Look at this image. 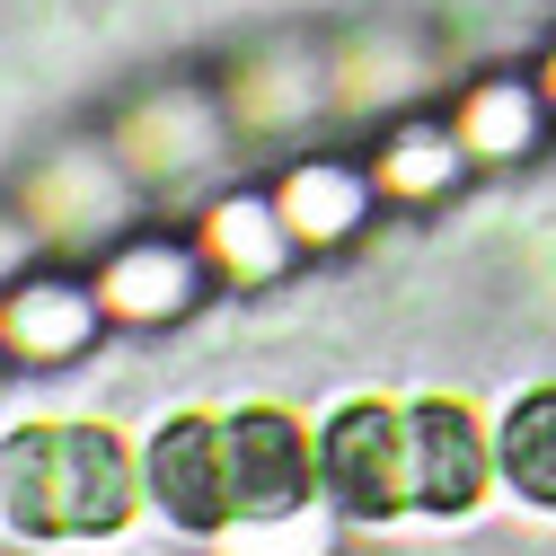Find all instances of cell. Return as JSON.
Here are the masks:
<instances>
[{
  "instance_id": "cell-1",
  "label": "cell",
  "mask_w": 556,
  "mask_h": 556,
  "mask_svg": "<svg viewBox=\"0 0 556 556\" xmlns=\"http://www.w3.org/2000/svg\"><path fill=\"white\" fill-rule=\"evenodd\" d=\"M132 451L115 425H18L0 433V521L27 539H115L132 521Z\"/></svg>"
},
{
  "instance_id": "cell-2",
  "label": "cell",
  "mask_w": 556,
  "mask_h": 556,
  "mask_svg": "<svg viewBox=\"0 0 556 556\" xmlns=\"http://www.w3.org/2000/svg\"><path fill=\"white\" fill-rule=\"evenodd\" d=\"M318 485L344 521H397L415 513V451H406V406L389 397H344L318 425Z\"/></svg>"
},
{
  "instance_id": "cell-3",
  "label": "cell",
  "mask_w": 556,
  "mask_h": 556,
  "mask_svg": "<svg viewBox=\"0 0 556 556\" xmlns=\"http://www.w3.org/2000/svg\"><path fill=\"white\" fill-rule=\"evenodd\" d=\"M142 495L177 521V530H230V415H168L142 442Z\"/></svg>"
},
{
  "instance_id": "cell-4",
  "label": "cell",
  "mask_w": 556,
  "mask_h": 556,
  "mask_svg": "<svg viewBox=\"0 0 556 556\" xmlns=\"http://www.w3.org/2000/svg\"><path fill=\"white\" fill-rule=\"evenodd\" d=\"M318 485V442L283 406L230 415V521H292Z\"/></svg>"
},
{
  "instance_id": "cell-5",
  "label": "cell",
  "mask_w": 556,
  "mask_h": 556,
  "mask_svg": "<svg viewBox=\"0 0 556 556\" xmlns=\"http://www.w3.org/2000/svg\"><path fill=\"white\" fill-rule=\"evenodd\" d=\"M406 451H415V513H468L485 495V477H495V459H485V425L459 406V397H415L406 406Z\"/></svg>"
},
{
  "instance_id": "cell-6",
  "label": "cell",
  "mask_w": 556,
  "mask_h": 556,
  "mask_svg": "<svg viewBox=\"0 0 556 556\" xmlns=\"http://www.w3.org/2000/svg\"><path fill=\"white\" fill-rule=\"evenodd\" d=\"M98 336V301L80 283H27L0 301V344L27 363H53V354H80V344Z\"/></svg>"
},
{
  "instance_id": "cell-7",
  "label": "cell",
  "mask_w": 556,
  "mask_h": 556,
  "mask_svg": "<svg viewBox=\"0 0 556 556\" xmlns=\"http://www.w3.org/2000/svg\"><path fill=\"white\" fill-rule=\"evenodd\" d=\"M194 283H203V274H194V256L186 248H168V239H132L115 265H106V309L115 318H177L186 301H194Z\"/></svg>"
},
{
  "instance_id": "cell-8",
  "label": "cell",
  "mask_w": 556,
  "mask_h": 556,
  "mask_svg": "<svg viewBox=\"0 0 556 556\" xmlns=\"http://www.w3.org/2000/svg\"><path fill=\"white\" fill-rule=\"evenodd\" d=\"M495 468H504V485H513L521 504L556 513V389L513 397L504 433H495Z\"/></svg>"
},
{
  "instance_id": "cell-9",
  "label": "cell",
  "mask_w": 556,
  "mask_h": 556,
  "mask_svg": "<svg viewBox=\"0 0 556 556\" xmlns=\"http://www.w3.org/2000/svg\"><path fill=\"white\" fill-rule=\"evenodd\" d=\"M530 142H539V98L521 80H485L459 106V151L468 160H521Z\"/></svg>"
},
{
  "instance_id": "cell-10",
  "label": "cell",
  "mask_w": 556,
  "mask_h": 556,
  "mask_svg": "<svg viewBox=\"0 0 556 556\" xmlns=\"http://www.w3.org/2000/svg\"><path fill=\"white\" fill-rule=\"evenodd\" d=\"M274 203H283V222L301 239H336V230H354V213H363V177L344 168V160H309V168L283 177Z\"/></svg>"
},
{
  "instance_id": "cell-11",
  "label": "cell",
  "mask_w": 556,
  "mask_h": 556,
  "mask_svg": "<svg viewBox=\"0 0 556 556\" xmlns=\"http://www.w3.org/2000/svg\"><path fill=\"white\" fill-rule=\"evenodd\" d=\"M213 248L239 274H274L283 265V203H222L213 213Z\"/></svg>"
},
{
  "instance_id": "cell-12",
  "label": "cell",
  "mask_w": 556,
  "mask_h": 556,
  "mask_svg": "<svg viewBox=\"0 0 556 556\" xmlns=\"http://www.w3.org/2000/svg\"><path fill=\"white\" fill-rule=\"evenodd\" d=\"M459 132H425V124H415V132H397V142H389V160H380V177L397 186V194H442L451 177H459Z\"/></svg>"
},
{
  "instance_id": "cell-13",
  "label": "cell",
  "mask_w": 556,
  "mask_h": 556,
  "mask_svg": "<svg viewBox=\"0 0 556 556\" xmlns=\"http://www.w3.org/2000/svg\"><path fill=\"white\" fill-rule=\"evenodd\" d=\"M547 98H556V53H547Z\"/></svg>"
}]
</instances>
